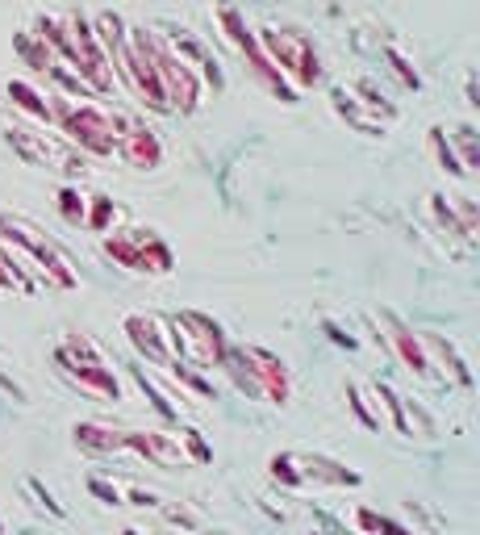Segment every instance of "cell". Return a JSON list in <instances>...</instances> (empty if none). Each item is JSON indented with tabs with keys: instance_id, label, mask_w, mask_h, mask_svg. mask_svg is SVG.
Segmentation results:
<instances>
[{
	"instance_id": "3957f363",
	"label": "cell",
	"mask_w": 480,
	"mask_h": 535,
	"mask_svg": "<svg viewBox=\"0 0 480 535\" xmlns=\"http://www.w3.org/2000/svg\"><path fill=\"white\" fill-rule=\"evenodd\" d=\"M222 368L230 372V381L255 402L284 406L288 393H293V381H288L284 360L272 356V352H263V347H230Z\"/></svg>"
},
{
	"instance_id": "d4e9b609",
	"label": "cell",
	"mask_w": 480,
	"mask_h": 535,
	"mask_svg": "<svg viewBox=\"0 0 480 535\" xmlns=\"http://www.w3.org/2000/svg\"><path fill=\"white\" fill-rule=\"evenodd\" d=\"M347 402H351L355 418H359V423H364V427H380V423H376V414L368 410V402H364V393H359V389H347Z\"/></svg>"
},
{
	"instance_id": "e0dca14e",
	"label": "cell",
	"mask_w": 480,
	"mask_h": 535,
	"mask_svg": "<svg viewBox=\"0 0 480 535\" xmlns=\"http://www.w3.org/2000/svg\"><path fill=\"white\" fill-rule=\"evenodd\" d=\"M117 222H122V209H117L109 197H88V218H84L88 230H96V235H109Z\"/></svg>"
},
{
	"instance_id": "7c38bea8",
	"label": "cell",
	"mask_w": 480,
	"mask_h": 535,
	"mask_svg": "<svg viewBox=\"0 0 480 535\" xmlns=\"http://www.w3.org/2000/svg\"><path fill=\"white\" fill-rule=\"evenodd\" d=\"M126 335L134 343L138 356H147L155 368L172 364V343H167V318L159 314H130L126 318Z\"/></svg>"
},
{
	"instance_id": "6da1fadb",
	"label": "cell",
	"mask_w": 480,
	"mask_h": 535,
	"mask_svg": "<svg viewBox=\"0 0 480 535\" xmlns=\"http://www.w3.org/2000/svg\"><path fill=\"white\" fill-rule=\"evenodd\" d=\"M55 126L59 138L71 143L80 155H113L117 151V130H122V109H113L105 101H67L59 92H51Z\"/></svg>"
},
{
	"instance_id": "83f0119b",
	"label": "cell",
	"mask_w": 480,
	"mask_h": 535,
	"mask_svg": "<svg viewBox=\"0 0 480 535\" xmlns=\"http://www.w3.org/2000/svg\"><path fill=\"white\" fill-rule=\"evenodd\" d=\"M122 535H142V531H134V527H126V531H122Z\"/></svg>"
},
{
	"instance_id": "2e32d148",
	"label": "cell",
	"mask_w": 480,
	"mask_h": 535,
	"mask_svg": "<svg viewBox=\"0 0 480 535\" xmlns=\"http://www.w3.org/2000/svg\"><path fill=\"white\" fill-rule=\"evenodd\" d=\"M355 535H414L410 527H401L397 519H389V515H376V510H368V506H359L355 510Z\"/></svg>"
},
{
	"instance_id": "52a82bcc",
	"label": "cell",
	"mask_w": 480,
	"mask_h": 535,
	"mask_svg": "<svg viewBox=\"0 0 480 535\" xmlns=\"http://www.w3.org/2000/svg\"><path fill=\"white\" fill-rule=\"evenodd\" d=\"M151 59H155L159 84H163L167 113H192V109H197L201 105V92H205V76L159 30H151Z\"/></svg>"
},
{
	"instance_id": "5bb4252c",
	"label": "cell",
	"mask_w": 480,
	"mask_h": 535,
	"mask_svg": "<svg viewBox=\"0 0 480 535\" xmlns=\"http://www.w3.org/2000/svg\"><path fill=\"white\" fill-rule=\"evenodd\" d=\"M9 101H13V109H21L26 118H34L38 126H55V109H51V97H42V92L34 88V84H26V80H9Z\"/></svg>"
},
{
	"instance_id": "f1b7e54d",
	"label": "cell",
	"mask_w": 480,
	"mask_h": 535,
	"mask_svg": "<svg viewBox=\"0 0 480 535\" xmlns=\"http://www.w3.org/2000/svg\"><path fill=\"white\" fill-rule=\"evenodd\" d=\"M314 535H322V531H314Z\"/></svg>"
},
{
	"instance_id": "4316f807",
	"label": "cell",
	"mask_w": 480,
	"mask_h": 535,
	"mask_svg": "<svg viewBox=\"0 0 480 535\" xmlns=\"http://www.w3.org/2000/svg\"><path fill=\"white\" fill-rule=\"evenodd\" d=\"M167 519H172V523H180V527H197V515H192V510H184V506H176V510H167Z\"/></svg>"
},
{
	"instance_id": "30bf717a",
	"label": "cell",
	"mask_w": 480,
	"mask_h": 535,
	"mask_svg": "<svg viewBox=\"0 0 480 535\" xmlns=\"http://www.w3.org/2000/svg\"><path fill=\"white\" fill-rule=\"evenodd\" d=\"M113 155L122 159L126 168H134V172H155L163 164V143H159V134L142 118L122 113V130H117V151Z\"/></svg>"
},
{
	"instance_id": "ac0fdd59",
	"label": "cell",
	"mask_w": 480,
	"mask_h": 535,
	"mask_svg": "<svg viewBox=\"0 0 480 535\" xmlns=\"http://www.w3.org/2000/svg\"><path fill=\"white\" fill-rule=\"evenodd\" d=\"M0 289H17V293H34V289H38V285H34V276L21 272V264L9 255L5 243H0Z\"/></svg>"
},
{
	"instance_id": "cb8c5ba5",
	"label": "cell",
	"mask_w": 480,
	"mask_h": 535,
	"mask_svg": "<svg viewBox=\"0 0 480 535\" xmlns=\"http://www.w3.org/2000/svg\"><path fill=\"white\" fill-rule=\"evenodd\" d=\"M384 59H389V67H393V76L405 84V88H418L422 80H418V72H410V63H405L397 51H389V55H384Z\"/></svg>"
},
{
	"instance_id": "277c9868",
	"label": "cell",
	"mask_w": 480,
	"mask_h": 535,
	"mask_svg": "<svg viewBox=\"0 0 480 535\" xmlns=\"http://www.w3.org/2000/svg\"><path fill=\"white\" fill-rule=\"evenodd\" d=\"M167 343H172V360H180L188 368H213V364L222 368V360L230 352L222 327L197 310L167 318Z\"/></svg>"
},
{
	"instance_id": "4fadbf2b",
	"label": "cell",
	"mask_w": 480,
	"mask_h": 535,
	"mask_svg": "<svg viewBox=\"0 0 480 535\" xmlns=\"http://www.w3.org/2000/svg\"><path fill=\"white\" fill-rule=\"evenodd\" d=\"M380 327L389 331L384 339H389V347H393V356L410 368V372H418V377H430V360H426V347H422V339L410 331V327H401V322L393 318V314H380Z\"/></svg>"
},
{
	"instance_id": "603a6c76",
	"label": "cell",
	"mask_w": 480,
	"mask_h": 535,
	"mask_svg": "<svg viewBox=\"0 0 480 535\" xmlns=\"http://www.w3.org/2000/svg\"><path fill=\"white\" fill-rule=\"evenodd\" d=\"M430 147H435L439 164H443L451 176H468V172H464V164L455 159V151H451V143H447V134H443V130H430Z\"/></svg>"
},
{
	"instance_id": "8fae6325",
	"label": "cell",
	"mask_w": 480,
	"mask_h": 535,
	"mask_svg": "<svg viewBox=\"0 0 480 535\" xmlns=\"http://www.w3.org/2000/svg\"><path fill=\"white\" fill-rule=\"evenodd\" d=\"M122 452L151 460L155 469H184L188 464L176 431H122Z\"/></svg>"
},
{
	"instance_id": "8992f818",
	"label": "cell",
	"mask_w": 480,
	"mask_h": 535,
	"mask_svg": "<svg viewBox=\"0 0 480 535\" xmlns=\"http://www.w3.org/2000/svg\"><path fill=\"white\" fill-rule=\"evenodd\" d=\"M255 38L263 46V55H268L272 67L280 72V80L293 92L314 88L322 80V59H318L314 42H309L305 34H297V30H259Z\"/></svg>"
},
{
	"instance_id": "5b68a950",
	"label": "cell",
	"mask_w": 480,
	"mask_h": 535,
	"mask_svg": "<svg viewBox=\"0 0 480 535\" xmlns=\"http://www.w3.org/2000/svg\"><path fill=\"white\" fill-rule=\"evenodd\" d=\"M55 364L63 377L76 385L88 398H105V402H117L122 398V385H117V372L109 368V360L101 356V347L84 335H71L67 343H59L55 352Z\"/></svg>"
},
{
	"instance_id": "484cf974",
	"label": "cell",
	"mask_w": 480,
	"mask_h": 535,
	"mask_svg": "<svg viewBox=\"0 0 480 535\" xmlns=\"http://www.w3.org/2000/svg\"><path fill=\"white\" fill-rule=\"evenodd\" d=\"M88 490H92L96 498H101V502H109V506L122 502V485H109V481H101V477H92V481H88Z\"/></svg>"
},
{
	"instance_id": "44dd1931",
	"label": "cell",
	"mask_w": 480,
	"mask_h": 535,
	"mask_svg": "<svg viewBox=\"0 0 480 535\" xmlns=\"http://www.w3.org/2000/svg\"><path fill=\"white\" fill-rule=\"evenodd\" d=\"M167 368H172V377H176V381H180L188 393H197V398H213V385L201 377L197 368H188V364H180V360H172Z\"/></svg>"
},
{
	"instance_id": "9a60e30c",
	"label": "cell",
	"mask_w": 480,
	"mask_h": 535,
	"mask_svg": "<svg viewBox=\"0 0 480 535\" xmlns=\"http://www.w3.org/2000/svg\"><path fill=\"white\" fill-rule=\"evenodd\" d=\"M76 448L92 452V456H113L122 452V431L109 427V423H76Z\"/></svg>"
},
{
	"instance_id": "d6986e66",
	"label": "cell",
	"mask_w": 480,
	"mask_h": 535,
	"mask_svg": "<svg viewBox=\"0 0 480 535\" xmlns=\"http://www.w3.org/2000/svg\"><path fill=\"white\" fill-rule=\"evenodd\" d=\"M59 218H63L67 226H84V218H88V197L76 189V184H63V189H59Z\"/></svg>"
},
{
	"instance_id": "7402d4cb",
	"label": "cell",
	"mask_w": 480,
	"mask_h": 535,
	"mask_svg": "<svg viewBox=\"0 0 480 535\" xmlns=\"http://www.w3.org/2000/svg\"><path fill=\"white\" fill-rule=\"evenodd\" d=\"M176 435H180V448H184L188 464H205V460H213V452H209V444H205V439H201V431L184 427V431H176Z\"/></svg>"
},
{
	"instance_id": "ffe728a7",
	"label": "cell",
	"mask_w": 480,
	"mask_h": 535,
	"mask_svg": "<svg viewBox=\"0 0 480 535\" xmlns=\"http://www.w3.org/2000/svg\"><path fill=\"white\" fill-rule=\"evenodd\" d=\"M447 143H451V151H460L455 159L464 164V172H476V159H480V155H476V130H472V126H460V130L447 138Z\"/></svg>"
},
{
	"instance_id": "ba28073f",
	"label": "cell",
	"mask_w": 480,
	"mask_h": 535,
	"mask_svg": "<svg viewBox=\"0 0 480 535\" xmlns=\"http://www.w3.org/2000/svg\"><path fill=\"white\" fill-rule=\"evenodd\" d=\"M105 255L126 268V272H138V276H167L172 272V247H167L155 230H142V226H130V230H109L105 235Z\"/></svg>"
},
{
	"instance_id": "7a4b0ae2",
	"label": "cell",
	"mask_w": 480,
	"mask_h": 535,
	"mask_svg": "<svg viewBox=\"0 0 480 535\" xmlns=\"http://www.w3.org/2000/svg\"><path fill=\"white\" fill-rule=\"evenodd\" d=\"M0 243L9 247V255L26 272H38V285H46V289H76L80 276H76V268H71V260L46 235H38V226H30L26 218L0 214Z\"/></svg>"
},
{
	"instance_id": "9c48e42d",
	"label": "cell",
	"mask_w": 480,
	"mask_h": 535,
	"mask_svg": "<svg viewBox=\"0 0 480 535\" xmlns=\"http://www.w3.org/2000/svg\"><path fill=\"white\" fill-rule=\"evenodd\" d=\"M272 481L284 490H330V485H359V473L330 456H301V452H280L272 456Z\"/></svg>"
}]
</instances>
